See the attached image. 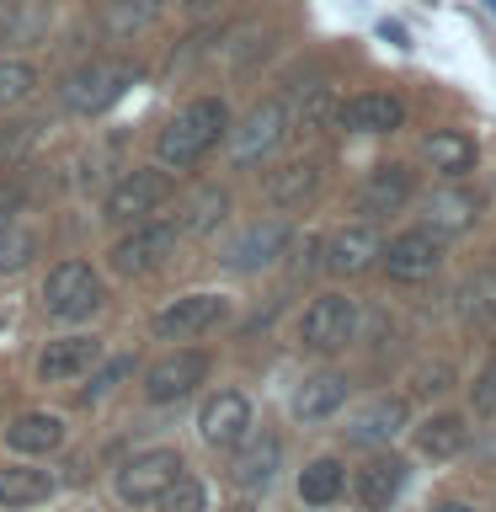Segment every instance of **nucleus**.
I'll use <instances>...</instances> for the list:
<instances>
[{"label": "nucleus", "mask_w": 496, "mask_h": 512, "mask_svg": "<svg viewBox=\"0 0 496 512\" xmlns=\"http://www.w3.org/2000/svg\"><path fill=\"white\" fill-rule=\"evenodd\" d=\"M288 246H294V224H288V219H256V224H246V230L230 240V246H224L219 262L230 272H262V267L278 262Z\"/></svg>", "instance_id": "11"}, {"label": "nucleus", "mask_w": 496, "mask_h": 512, "mask_svg": "<svg viewBox=\"0 0 496 512\" xmlns=\"http://www.w3.org/2000/svg\"><path fill=\"white\" fill-rule=\"evenodd\" d=\"M288 134V102L283 96H267V102H256L246 118H240V128H230V160L235 166H256V160H267L272 150L283 144Z\"/></svg>", "instance_id": "7"}, {"label": "nucleus", "mask_w": 496, "mask_h": 512, "mask_svg": "<svg viewBox=\"0 0 496 512\" xmlns=\"http://www.w3.org/2000/svg\"><path fill=\"white\" fill-rule=\"evenodd\" d=\"M480 208H486V198H480L475 187H459V176H454L448 187H438L427 198V224L443 230V235H464V230L480 224Z\"/></svg>", "instance_id": "19"}, {"label": "nucleus", "mask_w": 496, "mask_h": 512, "mask_svg": "<svg viewBox=\"0 0 496 512\" xmlns=\"http://www.w3.org/2000/svg\"><path fill=\"white\" fill-rule=\"evenodd\" d=\"M411 438H416V454H427V459H459L470 448V422L459 411H432Z\"/></svg>", "instance_id": "22"}, {"label": "nucleus", "mask_w": 496, "mask_h": 512, "mask_svg": "<svg viewBox=\"0 0 496 512\" xmlns=\"http://www.w3.org/2000/svg\"><path fill=\"white\" fill-rule=\"evenodd\" d=\"M43 27H48V16H43L38 6H6V11H0V48L32 43Z\"/></svg>", "instance_id": "33"}, {"label": "nucleus", "mask_w": 496, "mask_h": 512, "mask_svg": "<svg viewBox=\"0 0 496 512\" xmlns=\"http://www.w3.org/2000/svg\"><path fill=\"white\" fill-rule=\"evenodd\" d=\"M6 443L16 448V454H54V448L64 443V416H54V411H22L6 427Z\"/></svg>", "instance_id": "25"}, {"label": "nucleus", "mask_w": 496, "mask_h": 512, "mask_svg": "<svg viewBox=\"0 0 496 512\" xmlns=\"http://www.w3.org/2000/svg\"><path fill=\"white\" fill-rule=\"evenodd\" d=\"M102 363V336H54V342H43L38 352V379L43 384H70L80 374H91V368Z\"/></svg>", "instance_id": "15"}, {"label": "nucleus", "mask_w": 496, "mask_h": 512, "mask_svg": "<svg viewBox=\"0 0 496 512\" xmlns=\"http://www.w3.org/2000/svg\"><path fill=\"white\" fill-rule=\"evenodd\" d=\"M43 310L54 315V320H86L102 310V278H96V267L91 262H59V267H48V278H43Z\"/></svg>", "instance_id": "6"}, {"label": "nucleus", "mask_w": 496, "mask_h": 512, "mask_svg": "<svg viewBox=\"0 0 496 512\" xmlns=\"http://www.w3.org/2000/svg\"><path fill=\"white\" fill-rule=\"evenodd\" d=\"M342 486H347L342 459H310L299 470V502H310V507H331L342 496Z\"/></svg>", "instance_id": "30"}, {"label": "nucleus", "mask_w": 496, "mask_h": 512, "mask_svg": "<svg viewBox=\"0 0 496 512\" xmlns=\"http://www.w3.org/2000/svg\"><path fill=\"white\" fill-rule=\"evenodd\" d=\"M400 123H406V107L390 91H358L336 112V128H347V134H395Z\"/></svg>", "instance_id": "18"}, {"label": "nucleus", "mask_w": 496, "mask_h": 512, "mask_svg": "<svg viewBox=\"0 0 496 512\" xmlns=\"http://www.w3.org/2000/svg\"><path fill=\"white\" fill-rule=\"evenodd\" d=\"M43 118H27V123H11L6 134H0V166H16L22 155H32L43 144Z\"/></svg>", "instance_id": "35"}, {"label": "nucleus", "mask_w": 496, "mask_h": 512, "mask_svg": "<svg viewBox=\"0 0 496 512\" xmlns=\"http://www.w3.org/2000/svg\"><path fill=\"white\" fill-rule=\"evenodd\" d=\"M470 400H475V411L480 416H496V358L475 374V384H470Z\"/></svg>", "instance_id": "39"}, {"label": "nucleus", "mask_w": 496, "mask_h": 512, "mask_svg": "<svg viewBox=\"0 0 496 512\" xmlns=\"http://www.w3.org/2000/svg\"><path fill=\"white\" fill-rule=\"evenodd\" d=\"M166 16V0H102V32L107 38H134Z\"/></svg>", "instance_id": "28"}, {"label": "nucleus", "mask_w": 496, "mask_h": 512, "mask_svg": "<svg viewBox=\"0 0 496 512\" xmlns=\"http://www.w3.org/2000/svg\"><path fill=\"white\" fill-rule=\"evenodd\" d=\"M224 134H230V107H224V96H192V102L155 134V160L166 171H192Z\"/></svg>", "instance_id": "1"}, {"label": "nucleus", "mask_w": 496, "mask_h": 512, "mask_svg": "<svg viewBox=\"0 0 496 512\" xmlns=\"http://www.w3.org/2000/svg\"><path fill=\"white\" fill-rule=\"evenodd\" d=\"M278 464H283V438L278 432H251L246 443L235 448V486H246V491H262L272 475H278Z\"/></svg>", "instance_id": "20"}, {"label": "nucleus", "mask_w": 496, "mask_h": 512, "mask_svg": "<svg viewBox=\"0 0 496 512\" xmlns=\"http://www.w3.org/2000/svg\"><path fill=\"white\" fill-rule=\"evenodd\" d=\"M176 475H182V454H176V448H139L134 459H123V470L112 486H118V496L128 507H150Z\"/></svg>", "instance_id": "9"}, {"label": "nucleus", "mask_w": 496, "mask_h": 512, "mask_svg": "<svg viewBox=\"0 0 496 512\" xmlns=\"http://www.w3.org/2000/svg\"><path fill=\"white\" fill-rule=\"evenodd\" d=\"M198 432H203L208 448H240V443L251 438V400L240 395V390L208 395L203 411H198Z\"/></svg>", "instance_id": "14"}, {"label": "nucleus", "mask_w": 496, "mask_h": 512, "mask_svg": "<svg viewBox=\"0 0 496 512\" xmlns=\"http://www.w3.org/2000/svg\"><path fill=\"white\" fill-rule=\"evenodd\" d=\"M176 240H182L176 219H139L123 240H112L107 267H112V272H123V278H144V272L166 267V256L176 251Z\"/></svg>", "instance_id": "5"}, {"label": "nucleus", "mask_w": 496, "mask_h": 512, "mask_svg": "<svg viewBox=\"0 0 496 512\" xmlns=\"http://www.w3.org/2000/svg\"><path fill=\"white\" fill-rule=\"evenodd\" d=\"M32 251H38V240L27 230H11V219H6V230H0V272H16Z\"/></svg>", "instance_id": "37"}, {"label": "nucleus", "mask_w": 496, "mask_h": 512, "mask_svg": "<svg viewBox=\"0 0 496 512\" xmlns=\"http://www.w3.org/2000/svg\"><path fill=\"white\" fill-rule=\"evenodd\" d=\"M400 486H406V459L374 454L358 470V502H363V512H384L400 496Z\"/></svg>", "instance_id": "23"}, {"label": "nucleus", "mask_w": 496, "mask_h": 512, "mask_svg": "<svg viewBox=\"0 0 496 512\" xmlns=\"http://www.w3.org/2000/svg\"><path fill=\"white\" fill-rule=\"evenodd\" d=\"M224 214H230V192H224V187H198L182 203V214H176V230H182V235H208V230H219V224H224Z\"/></svg>", "instance_id": "29"}, {"label": "nucleus", "mask_w": 496, "mask_h": 512, "mask_svg": "<svg viewBox=\"0 0 496 512\" xmlns=\"http://www.w3.org/2000/svg\"><path fill=\"white\" fill-rule=\"evenodd\" d=\"M150 507L155 512H208V486H203V480H192V475H176Z\"/></svg>", "instance_id": "32"}, {"label": "nucleus", "mask_w": 496, "mask_h": 512, "mask_svg": "<svg viewBox=\"0 0 496 512\" xmlns=\"http://www.w3.org/2000/svg\"><path fill=\"white\" fill-rule=\"evenodd\" d=\"M448 240L454 235H443V230H432V224H411V230H400L395 240H384V251H379V267L390 272L395 283H427L432 272L443 267V256H448Z\"/></svg>", "instance_id": "3"}, {"label": "nucleus", "mask_w": 496, "mask_h": 512, "mask_svg": "<svg viewBox=\"0 0 496 512\" xmlns=\"http://www.w3.org/2000/svg\"><path fill=\"white\" fill-rule=\"evenodd\" d=\"M224 320V299L219 294H182L171 299L166 310H155V336L160 342H192V336H203L208 326H219Z\"/></svg>", "instance_id": "13"}, {"label": "nucleus", "mask_w": 496, "mask_h": 512, "mask_svg": "<svg viewBox=\"0 0 496 512\" xmlns=\"http://www.w3.org/2000/svg\"><path fill=\"white\" fill-rule=\"evenodd\" d=\"M486 11H496V0H486Z\"/></svg>", "instance_id": "43"}, {"label": "nucleus", "mask_w": 496, "mask_h": 512, "mask_svg": "<svg viewBox=\"0 0 496 512\" xmlns=\"http://www.w3.org/2000/svg\"><path fill=\"white\" fill-rule=\"evenodd\" d=\"M406 427H411V406L395 395H384V400H368V406L347 422V443L352 448H390Z\"/></svg>", "instance_id": "17"}, {"label": "nucleus", "mask_w": 496, "mask_h": 512, "mask_svg": "<svg viewBox=\"0 0 496 512\" xmlns=\"http://www.w3.org/2000/svg\"><path fill=\"white\" fill-rule=\"evenodd\" d=\"M427 512H475V507L470 502H432Z\"/></svg>", "instance_id": "42"}, {"label": "nucleus", "mask_w": 496, "mask_h": 512, "mask_svg": "<svg viewBox=\"0 0 496 512\" xmlns=\"http://www.w3.org/2000/svg\"><path fill=\"white\" fill-rule=\"evenodd\" d=\"M203 379H208V352L176 347L160 363L144 368V400H150V406H171V400H182V395L198 390Z\"/></svg>", "instance_id": "10"}, {"label": "nucleus", "mask_w": 496, "mask_h": 512, "mask_svg": "<svg viewBox=\"0 0 496 512\" xmlns=\"http://www.w3.org/2000/svg\"><path fill=\"white\" fill-rule=\"evenodd\" d=\"M448 379H454V363H427L411 374V395H443Z\"/></svg>", "instance_id": "38"}, {"label": "nucleus", "mask_w": 496, "mask_h": 512, "mask_svg": "<svg viewBox=\"0 0 496 512\" xmlns=\"http://www.w3.org/2000/svg\"><path fill=\"white\" fill-rule=\"evenodd\" d=\"M352 336H358V304L347 294H320L299 315V347L310 352H342Z\"/></svg>", "instance_id": "8"}, {"label": "nucleus", "mask_w": 496, "mask_h": 512, "mask_svg": "<svg viewBox=\"0 0 496 512\" xmlns=\"http://www.w3.org/2000/svg\"><path fill=\"white\" fill-rule=\"evenodd\" d=\"M422 160L443 176V182H454V176L464 182V176L475 171V139L454 134V128H438V134L422 139Z\"/></svg>", "instance_id": "24"}, {"label": "nucleus", "mask_w": 496, "mask_h": 512, "mask_svg": "<svg viewBox=\"0 0 496 512\" xmlns=\"http://www.w3.org/2000/svg\"><path fill=\"white\" fill-rule=\"evenodd\" d=\"M219 6H224V0H182L187 16H208V11H219Z\"/></svg>", "instance_id": "41"}, {"label": "nucleus", "mask_w": 496, "mask_h": 512, "mask_svg": "<svg viewBox=\"0 0 496 512\" xmlns=\"http://www.w3.org/2000/svg\"><path fill=\"white\" fill-rule=\"evenodd\" d=\"M384 240L374 224H342V230H331L326 240H320V262H326V272H336V278H358V272H368L379 262Z\"/></svg>", "instance_id": "12"}, {"label": "nucleus", "mask_w": 496, "mask_h": 512, "mask_svg": "<svg viewBox=\"0 0 496 512\" xmlns=\"http://www.w3.org/2000/svg\"><path fill=\"white\" fill-rule=\"evenodd\" d=\"M411 198H416V171L400 166V160H384V166H374L368 182L358 187V214L384 219V214H400Z\"/></svg>", "instance_id": "16"}, {"label": "nucleus", "mask_w": 496, "mask_h": 512, "mask_svg": "<svg viewBox=\"0 0 496 512\" xmlns=\"http://www.w3.org/2000/svg\"><path fill=\"white\" fill-rule=\"evenodd\" d=\"M320 160H288V166H278L267 176V203H278V208H299L304 198H315V187H320Z\"/></svg>", "instance_id": "26"}, {"label": "nucleus", "mask_w": 496, "mask_h": 512, "mask_svg": "<svg viewBox=\"0 0 496 512\" xmlns=\"http://www.w3.org/2000/svg\"><path fill=\"white\" fill-rule=\"evenodd\" d=\"M128 368H134V363H128V358H112V363L102 368V374H91V390H86V395H107L112 384H118V379L128 374Z\"/></svg>", "instance_id": "40"}, {"label": "nucleus", "mask_w": 496, "mask_h": 512, "mask_svg": "<svg viewBox=\"0 0 496 512\" xmlns=\"http://www.w3.org/2000/svg\"><path fill=\"white\" fill-rule=\"evenodd\" d=\"M347 374H336V368H320V374H310L294 390V416L299 422H326V416L342 411V400H347Z\"/></svg>", "instance_id": "21"}, {"label": "nucleus", "mask_w": 496, "mask_h": 512, "mask_svg": "<svg viewBox=\"0 0 496 512\" xmlns=\"http://www.w3.org/2000/svg\"><path fill=\"white\" fill-rule=\"evenodd\" d=\"M134 64L128 59H91V64H80V70L64 75V86H59V102L80 112V118H96V112H107L118 96L134 86Z\"/></svg>", "instance_id": "2"}, {"label": "nucleus", "mask_w": 496, "mask_h": 512, "mask_svg": "<svg viewBox=\"0 0 496 512\" xmlns=\"http://www.w3.org/2000/svg\"><path fill=\"white\" fill-rule=\"evenodd\" d=\"M459 315H464V320H475V326H486V320H496V272H486V278H475L470 288H464Z\"/></svg>", "instance_id": "36"}, {"label": "nucleus", "mask_w": 496, "mask_h": 512, "mask_svg": "<svg viewBox=\"0 0 496 512\" xmlns=\"http://www.w3.org/2000/svg\"><path fill=\"white\" fill-rule=\"evenodd\" d=\"M59 491V480L32 464H0V507H38Z\"/></svg>", "instance_id": "27"}, {"label": "nucleus", "mask_w": 496, "mask_h": 512, "mask_svg": "<svg viewBox=\"0 0 496 512\" xmlns=\"http://www.w3.org/2000/svg\"><path fill=\"white\" fill-rule=\"evenodd\" d=\"M336 112H342V102H336L331 86H310L299 102V128H310V134H320V128L336 123Z\"/></svg>", "instance_id": "34"}, {"label": "nucleus", "mask_w": 496, "mask_h": 512, "mask_svg": "<svg viewBox=\"0 0 496 512\" xmlns=\"http://www.w3.org/2000/svg\"><path fill=\"white\" fill-rule=\"evenodd\" d=\"M166 198H171V171L166 166L123 171L118 182L107 187V198H102V219L107 224H139V219H150Z\"/></svg>", "instance_id": "4"}, {"label": "nucleus", "mask_w": 496, "mask_h": 512, "mask_svg": "<svg viewBox=\"0 0 496 512\" xmlns=\"http://www.w3.org/2000/svg\"><path fill=\"white\" fill-rule=\"evenodd\" d=\"M32 91H38V70H32L27 59H6V54H0V112L22 107Z\"/></svg>", "instance_id": "31"}]
</instances>
